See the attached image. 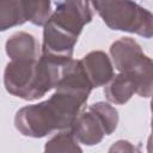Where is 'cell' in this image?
<instances>
[{
    "label": "cell",
    "mask_w": 153,
    "mask_h": 153,
    "mask_svg": "<svg viewBox=\"0 0 153 153\" xmlns=\"http://www.w3.org/2000/svg\"><path fill=\"white\" fill-rule=\"evenodd\" d=\"M151 105H152V114H153V99H152V103H151ZM152 129H153V117H152Z\"/></svg>",
    "instance_id": "obj_14"
},
{
    "label": "cell",
    "mask_w": 153,
    "mask_h": 153,
    "mask_svg": "<svg viewBox=\"0 0 153 153\" xmlns=\"http://www.w3.org/2000/svg\"><path fill=\"white\" fill-rule=\"evenodd\" d=\"M6 51L12 61L16 60H37L38 44L33 36L18 32L13 35L6 43Z\"/></svg>",
    "instance_id": "obj_7"
},
{
    "label": "cell",
    "mask_w": 153,
    "mask_h": 153,
    "mask_svg": "<svg viewBox=\"0 0 153 153\" xmlns=\"http://www.w3.org/2000/svg\"><path fill=\"white\" fill-rule=\"evenodd\" d=\"M111 55L117 69L127 71L142 54L140 45L129 37L121 38L111 45Z\"/></svg>",
    "instance_id": "obj_8"
},
{
    "label": "cell",
    "mask_w": 153,
    "mask_h": 153,
    "mask_svg": "<svg viewBox=\"0 0 153 153\" xmlns=\"http://www.w3.org/2000/svg\"><path fill=\"white\" fill-rule=\"evenodd\" d=\"M86 100V97L56 90L48 100L20 109L16 116V127L24 135L33 137L72 127Z\"/></svg>",
    "instance_id": "obj_1"
},
{
    "label": "cell",
    "mask_w": 153,
    "mask_h": 153,
    "mask_svg": "<svg viewBox=\"0 0 153 153\" xmlns=\"http://www.w3.org/2000/svg\"><path fill=\"white\" fill-rule=\"evenodd\" d=\"M92 5L109 27L146 38L153 36V14L140 5L130 1H93Z\"/></svg>",
    "instance_id": "obj_3"
},
{
    "label": "cell",
    "mask_w": 153,
    "mask_h": 153,
    "mask_svg": "<svg viewBox=\"0 0 153 153\" xmlns=\"http://www.w3.org/2000/svg\"><path fill=\"white\" fill-rule=\"evenodd\" d=\"M134 92H136V85L133 76L127 72H121L105 88L106 98L116 104L126 103Z\"/></svg>",
    "instance_id": "obj_9"
},
{
    "label": "cell",
    "mask_w": 153,
    "mask_h": 153,
    "mask_svg": "<svg viewBox=\"0 0 153 153\" xmlns=\"http://www.w3.org/2000/svg\"><path fill=\"white\" fill-rule=\"evenodd\" d=\"M44 153H82L72 131H63L47 142Z\"/></svg>",
    "instance_id": "obj_11"
},
{
    "label": "cell",
    "mask_w": 153,
    "mask_h": 153,
    "mask_svg": "<svg viewBox=\"0 0 153 153\" xmlns=\"http://www.w3.org/2000/svg\"><path fill=\"white\" fill-rule=\"evenodd\" d=\"M117 126V111L105 103H97L80 114L71 127L76 140L85 145L98 143L104 134L109 135Z\"/></svg>",
    "instance_id": "obj_4"
},
{
    "label": "cell",
    "mask_w": 153,
    "mask_h": 153,
    "mask_svg": "<svg viewBox=\"0 0 153 153\" xmlns=\"http://www.w3.org/2000/svg\"><path fill=\"white\" fill-rule=\"evenodd\" d=\"M29 20L26 1H1L0 2V26L6 30L8 26L22 24Z\"/></svg>",
    "instance_id": "obj_10"
},
{
    "label": "cell",
    "mask_w": 153,
    "mask_h": 153,
    "mask_svg": "<svg viewBox=\"0 0 153 153\" xmlns=\"http://www.w3.org/2000/svg\"><path fill=\"white\" fill-rule=\"evenodd\" d=\"M147 151H148V153H153V133H152V135H151V136H149V139H148Z\"/></svg>",
    "instance_id": "obj_13"
},
{
    "label": "cell",
    "mask_w": 153,
    "mask_h": 153,
    "mask_svg": "<svg viewBox=\"0 0 153 153\" xmlns=\"http://www.w3.org/2000/svg\"><path fill=\"white\" fill-rule=\"evenodd\" d=\"M109 153H141V152L139 151V148H136L134 145H131L128 141H117L110 147Z\"/></svg>",
    "instance_id": "obj_12"
},
{
    "label": "cell",
    "mask_w": 153,
    "mask_h": 153,
    "mask_svg": "<svg viewBox=\"0 0 153 153\" xmlns=\"http://www.w3.org/2000/svg\"><path fill=\"white\" fill-rule=\"evenodd\" d=\"M136 85V93L141 97H148L153 93V61L141 55L127 71Z\"/></svg>",
    "instance_id": "obj_6"
},
{
    "label": "cell",
    "mask_w": 153,
    "mask_h": 153,
    "mask_svg": "<svg viewBox=\"0 0 153 153\" xmlns=\"http://www.w3.org/2000/svg\"><path fill=\"white\" fill-rule=\"evenodd\" d=\"M82 66L92 87L106 84L112 76V66L108 56L102 51H93L82 60Z\"/></svg>",
    "instance_id": "obj_5"
},
{
    "label": "cell",
    "mask_w": 153,
    "mask_h": 153,
    "mask_svg": "<svg viewBox=\"0 0 153 153\" xmlns=\"http://www.w3.org/2000/svg\"><path fill=\"white\" fill-rule=\"evenodd\" d=\"M91 18L92 12L86 1L59 2L44 26L42 56L62 65L71 62L78 36Z\"/></svg>",
    "instance_id": "obj_2"
}]
</instances>
